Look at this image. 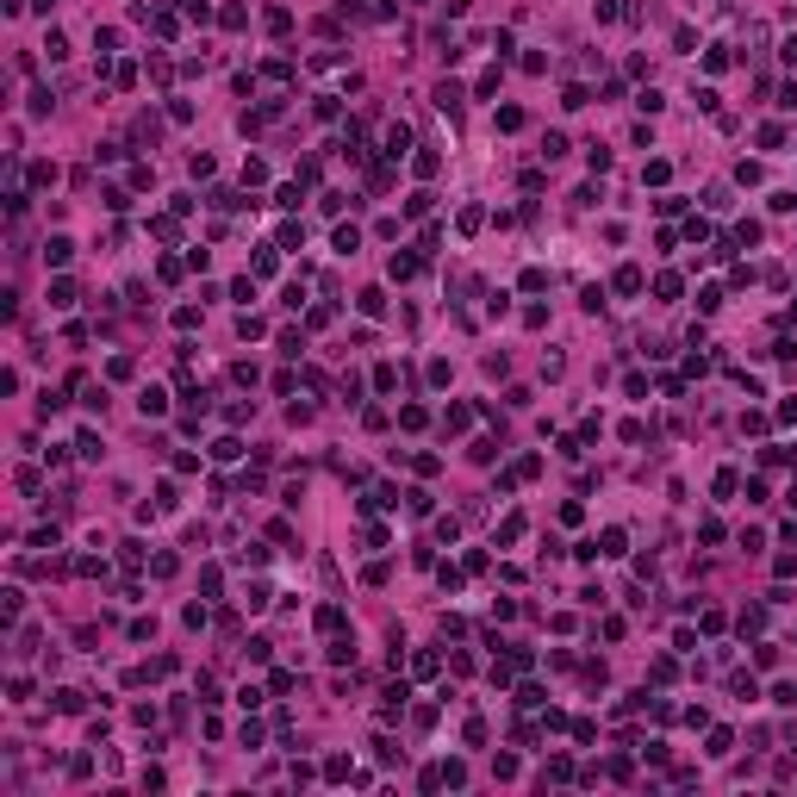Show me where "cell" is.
Listing matches in <instances>:
<instances>
[{"instance_id": "1", "label": "cell", "mask_w": 797, "mask_h": 797, "mask_svg": "<svg viewBox=\"0 0 797 797\" xmlns=\"http://www.w3.org/2000/svg\"><path fill=\"white\" fill-rule=\"evenodd\" d=\"M68 255H75V243H68V237H50V243H44V262H50V268H63Z\"/></svg>"}, {"instance_id": "2", "label": "cell", "mask_w": 797, "mask_h": 797, "mask_svg": "<svg viewBox=\"0 0 797 797\" xmlns=\"http://www.w3.org/2000/svg\"><path fill=\"white\" fill-rule=\"evenodd\" d=\"M50 305L68 312V305H75V280H50Z\"/></svg>"}, {"instance_id": "3", "label": "cell", "mask_w": 797, "mask_h": 797, "mask_svg": "<svg viewBox=\"0 0 797 797\" xmlns=\"http://www.w3.org/2000/svg\"><path fill=\"white\" fill-rule=\"evenodd\" d=\"M405 150H411V131H405V125H392V131H387V156L399 162V156H405Z\"/></svg>"}, {"instance_id": "4", "label": "cell", "mask_w": 797, "mask_h": 797, "mask_svg": "<svg viewBox=\"0 0 797 797\" xmlns=\"http://www.w3.org/2000/svg\"><path fill=\"white\" fill-rule=\"evenodd\" d=\"M436 106H442V113H461V88H455V81L436 88Z\"/></svg>"}, {"instance_id": "5", "label": "cell", "mask_w": 797, "mask_h": 797, "mask_svg": "<svg viewBox=\"0 0 797 797\" xmlns=\"http://www.w3.org/2000/svg\"><path fill=\"white\" fill-rule=\"evenodd\" d=\"M355 250H362V230L342 225V230H337V255H355Z\"/></svg>"}, {"instance_id": "6", "label": "cell", "mask_w": 797, "mask_h": 797, "mask_svg": "<svg viewBox=\"0 0 797 797\" xmlns=\"http://www.w3.org/2000/svg\"><path fill=\"white\" fill-rule=\"evenodd\" d=\"M137 405H143V417H162V411H168V392H156V387H150L143 399H137Z\"/></svg>"}, {"instance_id": "7", "label": "cell", "mask_w": 797, "mask_h": 797, "mask_svg": "<svg viewBox=\"0 0 797 797\" xmlns=\"http://www.w3.org/2000/svg\"><path fill=\"white\" fill-rule=\"evenodd\" d=\"M362 312H367V318H380V312H387V293H380V287H367V293H362Z\"/></svg>"}, {"instance_id": "8", "label": "cell", "mask_w": 797, "mask_h": 797, "mask_svg": "<svg viewBox=\"0 0 797 797\" xmlns=\"http://www.w3.org/2000/svg\"><path fill=\"white\" fill-rule=\"evenodd\" d=\"M212 455H218V461H237V455H243V442H237V436H218V442H212Z\"/></svg>"}, {"instance_id": "9", "label": "cell", "mask_w": 797, "mask_h": 797, "mask_svg": "<svg viewBox=\"0 0 797 797\" xmlns=\"http://www.w3.org/2000/svg\"><path fill=\"white\" fill-rule=\"evenodd\" d=\"M616 293H641V268H616Z\"/></svg>"}, {"instance_id": "10", "label": "cell", "mask_w": 797, "mask_h": 797, "mask_svg": "<svg viewBox=\"0 0 797 797\" xmlns=\"http://www.w3.org/2000/svg\"><path fill=\"white\" fill-rule=\"evenodd\" d=\"M330 661H337V666H349V661H355V641H349V636H337V641H330Z\"/></svg>"}, {"instance_id": "11", "label": "cell", "mask_w": 797, "mask_h": 797, "mask_svg": "<svg viewBox=\"0 0 797 797\" xmlns=\"http://www.w3.org/2000/svg\"><path fill=\"white\" fill-rule=\"evenodd\" d=\"M387 268H392V280H411V274H417V255H392Z\"/></svg>"}, {"instance_id": "12", "label": "cell", "mask_w": 797, "mask_h": 797, "mask_svg": "<svg viewBox=\"0 0 797 797\" xmlns=\"http://www.w3.org/2000/svg\"><path fill=\"white\" fill-rule=\"evenodd\" d=\"M399 424H405V430H424L430 417H424V405H405V411H399Z\"/></svg>"}, {"instance_id": "13", "label": "cell", "mask_w": 797, "mask_h": 797, "mask_svg": "<svg viewBox=\"0 0 797 797\" xmlns=\"http://www.w3.org/2000/svg\"><path fill=\"white\" fill-rule=\"evenodd\" d=\"M374 387L392 392V387H399V367H392V362H387V367H374Z\"/></svg>"}, {"instance_id": "14", "label": "cell", "mask_w": 797, "mask_h": 797, "mask_svg": "<svg viewBox=\"0 0 797 797\" xmlns=\"http://www.w3.org/2000/svg\"><path fill=\"white\" fill-rule=\"evenodd\" d=\"M305 243V225H280V250H299Z\"/></svg>"}, {"instance_id": "15", "label": "cell", "mask_w": 797, "mask_h": 797, "mask_svg": "<svg viewBox=\"0 0 797 797\" xmlns=\"http://www.w3.org/2000/svg\"><path fill=\"white\" fill-rule=\"evenodd\" d=\"M598 554H623V529H604V536H598Z\"/></svg>"}, {"instance_id": "16", "label": "cell", "mask_w": 797, "mask_h": 797, "mask_svg": "<svg viewBox=\"0 0 797 797\" xmlns=\"http://www.w3.org/2000/svg\"><path fill=\"white\" fill-rule=\"evenodd\" d=\"M318 629H342V604H324V611H318Z\"/></svg>"}, {"instance_id": "17", "label": "cell", "mask_w": 797, "mask_h": 797, "mask_svg": "<svg viewBox=\"0 0 797 797\" xmlns=\"http://www.w3.org/2000/svg\"><path fill=\"white\" fill-rule=\"evenodd\" d=\"M181 6H187V13H193V19H205V0H181Z\"/></svg>"}]
</instances>
